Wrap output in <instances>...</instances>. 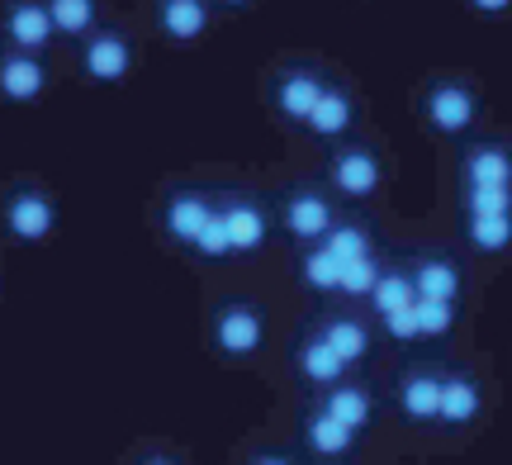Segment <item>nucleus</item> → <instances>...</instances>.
Here are the masks:
<instances>
[{"label":"nucleus","mask_w":512,"mask_h":465,"mask_svg":"<svg viewBox=\"0 0 512 465\" xmlns=\"http://www.w3.org/2000/svg\"><path fill=\"white\" fill-rule=\"evenodd\" d=\"M0 224L15 242L24 247H38L57 233V200L34 181H19L0 195Z\"/></svg>","instance_id":"obj_1"},{"label":"nucleus","mask_w":512,"mask_h":465,"mask_svg":"<svg viewBox=\"0 0 512 465\" xmlns=\"http://www.w3.org/2000/svg\"><path fill=\"white\" fill-rule=\"evenodd\" d=\"M76 67H81V76L95 81V86H119V81L133 72V38H128L124 29H114V24H100L91 38H81Z\"/></svg>","instance_id":"obj_2"},{"label":"nucleus","mask_w":512,"mask_h":465,"mask_svg":"<svg viewBox=\"0 0 512 465\" xmlns=\"http://www.w3.org/2000/svg\"><path fill=\"white\" fill-rule=\"evenodd\" d=\"M0 43L19 53H48L57 43V24L48 15V0H0Z\"/></svg>","instance_id":"obj_3"},{"label":"nucleus","mask_w":512,"mask_h":465,"mask_svg":"<svg viewBox=\"0 0 512 465\" xmlns=\"http://www.w3.org/2000/svg\"><path fill=\"white\" fill-rule=\"evenodd\" d=\"M48 91V62L0 43V105H38Z\"/></svg>","instance_id":"obj_4"},{"label":"nucleus","mask_w":512,"mask_h":465,"mask_svg":"<svg viewBox=\"0 0 512 465\" xmlns=\"http://www.w3.org/2000/svg\"><path fill=\"white\" fill-rule=\"evenodd\" d=\"M261 342H266V318L256 304H223L219 314H214V347L223 356H256L261 352Z\"/></svg>","instance_id":"obj_5"},{"label":"nucleus","mask_w":512,"mask_h":465,"mask_svg":"<svg viewBox=\"0 0 512 465\" xmlns=\"http://www.w3.org/2000/svg\"><path fill=\"white\" fill-rule=\"evenodd\" d=\"M422 114H427V124L437 133H465L475 124L479 100L465 81H432L427 95H422Z\"/></svg>","instance_id":"obj_6"},{"label":"nucleus","mask_w":512,"mask_h":465,"mask_svg":"<svg viewBox=\"0 0 512 465\" xmlns=\"http://www.w3.org/2000/svg\"><path fill=\"white\" fill-rule=\"evenodd\" d=\"M323 86H328V81H318V72H309V67H285V72L271 81L275 114H280L285 124H309V114H313V105H318Z\"/></svg>","instance_id":"obj_7"},{"label":"nucleus","mask_w":512,"mask_h":465,"mask_svg":"<svg viewBox=\"0 0 512 465\" xmlns=\"http://www.w3.org/2000/svg\"><path fill=\"white\" fill-rule=\"evenodd\" d=\"M214 200L209 195H200V190H176V195H166L162 205V228L171 242H181V247H195V238H200L204 228H209V219H214Z\"/></svg>","instance_id":"obj_8"},{"label":"nucleus","mask_w":512,"mask_h":465,"mask_svg":"<svg viewBox=\"0 0 512 465\" xmlns=\"http://www.w3.org/2000/svg\"><path fill=\"white\" fill-rule=\"evenodd\" d=\"M152 19L171 43H200L214 24V0H157Z\"/></svg>","instance_id":"obj_9"},{"label":"nucleus","mask_w":512,"mask_h":465,"mask_svg":"<svg viewBox=\"0 0 512 465\" xmlns=\"http://www.w3.org/2000/svg\"><path fill=\"white\" fill-rule=\"evenodd\" d=\"M285 228H290V238L309 242V247H318V242L332 233V205L318 195V190H294V195H285Z\"/></svg>","instance_id":"obj_10"},{"label":"nucleus","mask_w":512,"mask_h":465,"mask_svg":"<svg viewBox=\"0 0 512 465\" xmlns=\"http://www.w3.org/2000/svg\"><path fill=\"white\" fill-rule=\"evenodd\" d=\"M332 186L342 190L347 200H370L375 190H380V162H375V152L366 148H347V152H337L332 157Z\"/></svg>","instance_id":"obj_11"},{"label":"nucleus","mask_w":512,"mask_h":465,"mask_svg":"<svg viewBox=\"0 0 512 465\" xmlns=\"http://www.w3.org/2000/svg\"><path fill=\"white\" fill-rule=\"evenodd\" d=\"M219 219L228 228V242H233V257H247V252H261L266 242V214L252 200H228L219 205Z\"/></svg>","instance_id":"obj_12"},{"label":"nucleus","mask_w":512,"mask_h":465,"mask_svg":"<svg viewBox=\"0 0 512 465\" xmlns=\"http://www.w3.org/2000/svg\"><path fill=\"white\" fill-rule=\"evenodd\" d=\"M294 371L304 375L309 385H323V390H332V385H342V371H347V361L332 352L323 337H309L299 352H294Z\"/></svg>","instance_id":"obj_13"},{"label":"nucleus","mask_w":512,"mask_h":465,"mask_svg":"<svg viewBox=\"0 0 512 465\" xmlns=\"http://www.w3.org/2000/svg\"><path fill=\"white\" fill-rule=\"evenodd\" d=\"M351 119H356L351 95L342 91V86H323V95H318V105H313V114H309V124H304V129L318 133V138H342V133L351 129Z\"/></svg>","instance_id":"obj_14"},{"label":"nucleus","mask_w":512,"mask_h":465,"mask_svg":"<svg viewBox=\"0 0 512 465\" xmlns=\"http://www.w3.org/2000/svg\"><path fill=\"white\" fill-rule=\"evenodd\" d=\"M465 186H512V152L498 143H484L465 157Z\"/></svg>","instance_id":"obj_15"},{"label":"nucleus","mask_w":512,"mask_h":465,"mask_svg":"<svg viewBox=\"0 0 512 465\" xmlns=\"http://www.w3.org/2000/svg\"><path fill=\"white\" fill-rule=\"evenodd\" d=\"M48 15L57 24V38H91L100 29V0H48Z\"/></svg>","instance_id":"obj_16"},{"label":"nucleus","mask_w":512,"mask_h":465,"mask_svg":"<svg viewBox=\"0 0 512 465\" xmlns=\"http://www.w3.org/2000/svg\"><path fill=\"white\" fill-rule=\"evenodd\" d=\"M323 413L328 418H337L342 428L361 432L370 423V413H375V404H370L366 390H356V385H332L328 394H323Z\"/></svg>","instance_id":"obj_17"},{"label":"nucleus","mask_w":512,"mask_h":465,"mask_svg":"<svg viewBox=\"0 0 512 465\" xmlns=\"http://www.w3.org/2000/svg\"><path fill=\"white\" fill-rule=\"evenodd\" d=\"M479 413V385L475 380H465V375H451V380H441V423H451V428H465V423H475Z\"/></svg>","instance_id":"obj_18"},{"label":"nucleus","mask_w":512,"mask_h":465,"mask_svg":"<svg viewBox=\"0 0 512 465\" xmlns=\"http://www.w3.org/2000/svg\"><path fill=\"white\" fill-rule=\"evenodd\" d=\"M413 290H418V299H446V304H456L460 271L451 261L427 257V261H418V271H413Z\"/></svg>","instance_id":"obj_19"},{"label":"nucleus","mask_w":512,"mask_h":465,"mask_svg":"<svg viewBox=\"0 0 512 465\" xmlns=\"http://www.w3.org/2000/svg\"><path fill=\"white\" fill-rule=\"evenodd\" d=\"M399 409L413 418V423H432L441 413V380L437 375H408L399 390Z\"/></svg>","instance_id":"obj_20"},{"label":"nucleus","mask_w":512,"mask_h":465,"mask_svg":"<svg viewBox=\"0 0 512 465\" xmlns=\"http://www.w3.org/2000/svg\"><path fill=\"white\" fill-rule=\"evenodd\" d=\"M304 442H309V451H318V456H347L351 442H356V432L342 428L337 418H328V413L318 409V413H309V423H304Z\"/></svg>","instance_id":"obj_21"},{"label":"nucleus","mask_w":512,"mask_h":465,"mask_svg":"<svg viewBox=\"0 0 512 465\" xmlns=\"http://www.w3.org/2000/svg\"><path fill=\"white\" fill-rule=\"evenodd\" d=\"M318 337H323V342H328V347L342 356L347 366H356V361L370 352V333L361 328V323H356V318H328Z\"/></svg>","instance_id":"obj_22"},{"label":"nucleus","mask_w":512,"mask_h":465,"mask_svg":"<svg viewBox=\"0 0 512 465\" xmlns=\"http://www.w3.org/2000/svg\"><path fill=\"white\" fill-rule=\"evenodd\" d=\"M413 299H418L413 276H399V271H384L380 285L370 290V304H375V314H380V318L399 314V309H413Z\"/></svg>","instance_id":"obj_23"},{"label":"nucleus","mask_w":512,"mask_h":465,"mask_svg":"<svg viewBox=\"0 0 512 465\" xmlns=\"http://www.w3.org/2000/svg\"><path fill=\"white\" fill-rule=\"evenodd\" d=\"M299 276H304V285H309V290H337V285H342V261H337L328 247L318 242V247H309V252H304V261H299Z\"/></svg>","instance_id":"obj_24"},{"label":"nucleus","mask_w":512,"mask_h":465,"mask_svg":"<svg viewBox=\"0 0 512 465\" xmlns=\"http://www.w3.org/2000/svg\"><path fill=\"white\" fill-rule=\"evenodd\" d=\"M465 233H470L479 252H503L512 242V214H475Z\"/></svg>","instance_id":"obj_25"},{"label":"nucleus","mask_w":512,"mask_h":465,"mask_svg":"<svg viewBox=\"0 0 512 465\" xmlns=\"http://www.w3.org/2000/svg\"><path fill=\"white\" fill-rule=\"evenodd\" d=\"M323 247H328L332 257L342 261H361V257H370V238H366V228H356V224H332V233L323 238Z\"/></svg>","instance_id":"obj_26"},{"label":"nucleus","mask_w":512,"mask_h":465,"mask_svg":"<svg viewBox=\"0 0 512 465\" xmlns=\"http://www.w3.org/2000/svg\"><path fill=\"white\" fill-rule=\"evenodd\" d=\"M380 261L375 257H361V261H347V266H342V285H337V290H342V295H356V299H370V290H375V285H380Z\"/></svg>","instance_id":"obj_27"},{"label":"nucleus","mask_w":512,"mask_h":465,"mask_svg":"<svg viewBox=\"0 0 512 465\" xmlns=\"http://www.w3.org/2000/svg\"><path fill=\"white\" fill-rule=\"evenodd\" d=\"M465 214H512V186H465Z\"/></svg>","instance_id":"obj_28"},{"label":"nucleus","mask_w":512,"mask_h":465,"mask_svg":"<svg viewBox=\"0 0 512 465\" xmlns=\"http://www.w3.org/2000/svg\"><path fill=\"white\" fill-rule=\"evenodd\" d=\"M413 314H418L422 337H441V333H451V323H456V304H446V299H418Z\"/></svg>","instance_id":"obj_29"},{"label":"nucleus","mask_w":512,"mask_h":465,"mask_svg":"<svg viewBox=\"0 0 512 465\" xmlns=\"http://www.w3.org/2000/svg\"><path fill=\"white\" fill-rule=\"evenodd\" d=\"M195 257L204 261H219V257H233V242H228V228H223L219 209H214V219H209V228H204L200 238H195V247H190Z\"/></svg>","instance_id":"obj_30"},{"label":"nucleus","mask_w":512,"mask_h":465,"mask_svg":"<svg viewBox=\"0 0 512 465\" xmlns=\"http://www.w3.org/2000/svg\"><path fill=\"white\" fill-rule=\"evenodd\" d=\"M413 304H418V299H413ZM380 323H384V333L394 337V342H413V337H422L418 333V314H413V309H399V314L380 318Z\"/></svg>","instance_id":"obj_31"},{"label":"nucleus","mask_w":512,"mask_h":465,"mask_svg":"<svg viewBox=\"0 0 512 465\" xmlns=\"http://www.w3.org/2000/svg\"><path fill=\"white\" fill-rule=\"evenodd\" d=\"M470 5H475L479 15H489V19H498V15H508L512 10V0H470Z\"/></svg>","instance_id":"obj_32"},{"label":"nucleus","mask_w":512,"mask_h":465,"mask_svg":"<svg viewBox=\"0 0 512 465\" xmlns=\"http://www.w3.org/2000/svg\"><path fill=\"white\" fill-rule=\"evenodd\" d=\"M247 465H294V461H285V456H275V451H261V456H252Z\"/></svg>","instance_id":"obj_33"},{"label":"nucleus","mask_w":512,"mask_h":465,"mask_svg":"<svg viewBox=\"0 0 512 465\" xmlns=\"http://www.w3.org/2000/svg\"><path fill=\"white\" fill-rule=\"evenodd\" d=\"M138 465H181V461H171V456H147V461H138Z\"/></svg>","instance_id":"obj_34"},{"label":"nucleus","mask_w":512,"mask_h":465,"mask_svg":"<svg viewBox=\"0 0 512 465\" xmlns=\"http://www.w3.org/2000/svg\"><path fill=\"white\" fill-rule=\"evenodd\" d=\"M214 5H223V10H242V5H252V0H214Z\"/></svg>","instance_id":"obj_35"}]
</instances>
